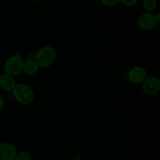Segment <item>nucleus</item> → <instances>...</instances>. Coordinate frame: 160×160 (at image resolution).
Masks as SVG:
<instances>
[{
    "label": "nucleus",
    "mask_w": 160,
    "mask_h": 160,
    "mask_svg": "<svg viewBox=\"0 0 160 160\" xmlns=\"http://www.w3.org/2000/svg\"><path fill=\"white\" fill-rule=\"evenodd\" d=\"M17 149L12 144L3 142L0 144V160H14Z\"/></svg>",
    "instance_id": "obj_7"
},
{
    "label": "nucleus",
    "mask_w": 160,
    "mask_h": 160,
    "mask_svg": "<svg viewBox=\"0 0 160 160\" xmlns=\"http://www.w3.org/2000/svg\"><path fill=\"white\" fill-rule=\"evenodd\" d=\"M16 86V82L12 76L6 73H3L0 76V87L6 92L13 90Z\"/></svg>",
    "instance_id": "obj_8"
},
{
    "label": "nucleus",
    "mask_w": 160,
    "mask_h": 160,
    "mask_svg": "<svg viewBox=\"0 0 160 160\" xmlns=\"http://www.w3.org/2000/svg\"><path fill=\"white\" fill-rule=\"evenodd\" d=\"M155 17H156V20L157 22H159L160 21V13L159 12H158V13L155 14Z\"/></svg>",
    "instance_id": "obj_15"
},
{
    "label": "nucleus",
    "mask_w": 160,
    "mask_h": 160,
    "mask_svg": "<svg viewBox=\"0 0 160 160\" xmlns=\"http://www.w3.org/2000/svg\"><path fill=\"white\" fill-rule=\"evenodd\" d=\"M102 2L107 6H113L120 2V0H101Z\"/></svg>",
    "instance_id": "obj_12"
},
{
    "label": "nucleus",
    "mask_w": 160,
    "mask_h": 160,
    "mask_svg": "<svg viewBox=\"0 0 160 160\" xmlns=\"http://www.w3.org/2000/svg\"><path fill=\"white\" fill-rule=\"evenodd\" d=\"M147 72L142 67H135L131 69L128 73V80L132 84H142L145 80Z\"/></svg>",
    "instance_id": "obj_6"
},
{
    "label": "nucleus",
    "mask_w": 160,
    "mask_h": 160,
    "mask_svg": "<svg viewBox=\"0 0 160 160\" xmlns=\"http://www.w3.org/2000/svg\"><path fill=\"white\" fill-rule=\"evenodd\" d=\"M12 94L15 99L23 105L30 104L34 98L33 89L27 84H17L12 90Z\"/></svg>",
    "instance_id": "obj_2"
},
{
    "label": "nucleus",
    "mask_w": 160,
    "mask_h": 160,
    "mask_svg": "<svg viewBox=\"0 0 160 160\" xmlns=\"http://www.w3.org/2000/svg\"><path fill=\"white\" fill-rule=\"evenodd\" d=\"M23 61L20 56H14L9 58L5 62L4 70L6 74L10 76H17L23 71Z\"/></svg>",
    "instance_id": "obj_3"
},
{
    "label": "nucleus",
    "mask_w": 160,
    "mask_h": 160,
    "mask_svg": "<svg viewBox=\"0 0 160 160\" xmlns=\"http://www.w3.org/2000/svg\"><path fill=\"white\" fill-rule=\"evenodd\" d=\"M124 6L131 7V6H134L137 3L138 0H120Z\"/></svg>",
    "instance_id": "obj_13"
},
{
    "label": "nucleus",
    "mask_w": 160,
    "mask_h": 160,
    "mask_svg": "<svg viewBox=\"0 0 160 160\" xmlns=\"http://www.w3.org/2000/svg\"><path fill=\"white\" fill-rule=\"evenodd\" d=\"M142 84V91L146 95H154L159 93L160 90V81L156 77L145 78Z\"/></svg>",
    "instance_id": "obj_4"
},
{
    "label": "nucleus",
    "mask_w": 160,
    "mask_h": 160,
    "mask_svg": "<svg viewBox=\"0 0 160 160\" xmlns=\"http://www.w3.org/2000/svg\"><path fill=\"white\" fill-rule=\"evenodd\" d=\"M158 22L156 21L155 14L151 12H145L141 15L138 20V24L140 29L142 31H148L154 29L157 25Z\"/></svg>",
    "instance_id": "obj_5"
},
{
    "label": "nucleus",
    "mask_w": 160,
    "mask_h": 160,
    "mask_svg": "<svg viewBox=\"0 0 160 160\" xmlns=\"http://www.w3.org/2000/svg\"><path fill=\"white\" fill-rule=\"evenodd\" d=\"M14 160H32V156L29 152H20L17 153Z\"/></svg>",
    "instance_id": "obj_11"
},
{
    "label": "nucleus",
    "mask_w": 160,
    "mask_h": 160,
    "mask_svg": "<svg viewBox=\"0 0 160 160\" xmlns=\"http://www.w3.org/2000/svg\"><path fill=\"white\" fill-rule=\"evenodd\" d=\"M56 53L52 46H44L41 48L34 56V61L42 68L50 67L56 59Z\"/></svg>",
    "instance_id": "obj_1"
},
{
    "label": "nucleus",
    "mask_w": 160,
    "mask_h": 160,
    "mask_svg": "<svg viewBox=\"0 0 160 160\" xmlns=\"http://www.w3.org/2000/svg\"><path fill=\"white\" fill-rule=\"evenodd\" d=\"M28 1H29V2H35V1H38V0H28Z\"/></svg>",
    "instance_id": "obj_16"
},
{
    "label": "nucleus",
    "mask_w": 160,
    "mask_h": 160,
    "mask_svg": "<svg viewBox=\"0 0 160 160\" xmlns=\"http://www.w3.org/2000/svg\"><path fill=\"white\" fill-rule=\"evenodd\" d=\"M3 107H4V101L0 95V111L3 109Z\"/></svg>",
    "instance_id": "obj_14"
},
{
    "label": "nucleus",
    "mask_w": 160,
    "mask_h": 160,
    "mask_svg": "<svg viewBox=\"0 0 160 160\" xmlns=\"http://www.w3.org/2000/svg\"><path fill=\"white\" fill-rule=\"evenodd\" d=\"M38 70V66L33 59H29L23 62V70L26 74L33 75Z\"/></svg>",
    "instance_id": "obj_9"
},
{
    "label": "nucleus",
    "mask_w": 160,
    "mask_h": 160,
    "mask_svg": "<svg viewBox=\"0 0 160 160\" xmlns=\"http://www.w3.org/2000/svg\"><path fill=\"white\" fill-rule=\"evenodd\" d=\"M143 6L148 12H152L157 7V0H143Z\"/></svg>",
    "instance_id": "obj_10"
}]
</instances>
